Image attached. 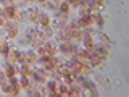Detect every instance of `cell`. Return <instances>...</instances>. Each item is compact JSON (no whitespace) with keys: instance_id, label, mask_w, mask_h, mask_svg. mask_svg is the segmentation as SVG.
<instances>
[{"instance_id":"7a4b0ae2","label":"cell","mask_w":129,"mask_h":97,"mask_svg":"<svg viewBox=\"0 0 129 97\" xmlns=\"http://www.w3.org/2000/svg\"><path fill=\"white\" fill-rule=\"evenodd\" d=\"M2 87H3V91H5L7 94H18V84H15V83H13V79H11V84L3 83V84H2Z\"/></svg>"},{"instance_id":"ba28073f","label":"cell","mask_w":129,"mask_h":97,"mask_svg":"<svg viewBox=\"0 0 129 97\" xmlns=\"http://www.w3.org/2000/svg\"><path fill=\"white\" fill-rule=\"evenodd\" d=\"M39 13H37V10H29L27 11V15H26V18L27 19H31V21H36V19H39Z\"/></svg>"},{"instance_id":"8fae6325","label":"cell","mask_w":129,"mask_h":97,"mask_svg":"<svg viewBox=\"0 0 129 97\" xmlns=\"http://www.w3.org/2000/svg\"><path fill=\"white\" fill-rule=\"evenodd\" d=\"M7 55H8V63H15V60L18 58L13 50H8V52H7Z\"/></svg>"},{"instance_id":"e0dca14e","label":"cell","mask_w":129,"mask_h":97,"mask_svg":"<svg viewBox=\"0 0 129 97\" xmlns=\"http://www.w3.org/2000/svg\"><path fill=\"white\" fill-rule=\"evenodd\" d=\"M21 86H23V87H27V79H26V78H24V79H23V83H21Z\"/></svg>"},{"instance_id":"4fadbf2b","label":"cell","mask_w":129,"mask_h":97,"mask_svg":"<svg viewBox=\"0 0 129 97\" xmlns=\"http://www.w3.org/2000/svg\"><path fill=\"white\" fill-rule=\"evenodd\" d=\"M39 19H40V24H42L44 28L48 26V18H47V16H39Z\"/></svg>"},{"instance_id":"5b68a950","label":"cell","mask_w":129,"mask_h":97,"mask_svg":"<svg viewBox=\"0 0 129 97\" xmlns=\"http://www.w3.org/2000/svg\"><path fill=\"white\" fill-rule=\"evenodd\" d=\"M61 52H63V54H68V55L74 52V48H73V45H71L70 40H66V42H64L63 45H61Z\"/></svg>"},{"instance_id":"9c48e42d","label":"cell","mask_w":129,"mask_h":97,"mask_svg":"<svg viewBox=\"0 0 129 97\" xmlns=\"http://www.w3.org/2000/svg\"><path fill=\"white\" fill-rule=\"evenodd\" d=\"M34 79L39 81V83H44V81H45V71H36L34 73Z\"/></svg>"},{"instance_id":"9a60e30c","label":"cell","mask_w":129,"mask_h":97,"mask_svg":"<svg viewBox=\"0 0 129 97\" xmlns=\"http://www.w3.org/2000/svg\"><path fill=\"white\" fill-rule=\"evenodd\" d=\"M82 0H70V5H81Z\"/></svg>"},{"instance_id":"7c38bea8","label":"cell","mask_w":129,"mask_h":97,"mask_svg":"<svg viewBox=\"0 0 129 97\" xmlns=\"http://www.w3.org/2000/svg\"><path fill=\"white\" fill-rule=\"evenodd\" d=\"M68 10H70V3H61V5H60V11H61L63 15H66Z\"/></svg>"},{"instance_id":"6da1fadb","label":"cell","mask_w":129,"mask_h":97,"mask_svg":"<svg viewBox=\"0 0 129 97\" xmlns=\"http://www.w3.org/2000/svg\"><path fill=\"white\" fill-rule=\"evenodd\" d=\"M19 60H21L23 63H27V65H32L36 62V55L32 54V52H24L23 55H19Z\"/></svg>"},{"instance_id":"2e32d148","label":"cell","mask_w":129,"mask_h":97,"mask_svg":"<svg viewBox=\"0 0 129 97\" xmlns=\"http://www.w3.org/2000/svg\"><path fill=\"white\" fill-rule=\"evenodd\" d=\"M0 26H5V18L0 15Z\"/></svg>"},{"instance_id":"5bb4252c","label":"cell","mask_w":129,"mask_h":97,"mask_svg":"<svg viewBox=\"0 0 129 97\" xmlns=\"http://www.w3.org/2000/svg\"><path fill=\"white\" fill-rule=\"evenodd\" d=\"M8 36H10V37H15V36H16V28L15 26L8 28Z\"/></svg>"},{"instance_id":"30bf717a","label":"cell","mask_w":129,"mask_h":97,"mask_svg":"<svg viewBox=\"0 0 129 97\" xmlns=\"http://www.w3.org/2000/svg\"><path fill=\"white\" fill-rule=\"evenodd\" d=\"M5 13H7L8 18H16V10H15L13 7H8L7 10H5Z\"/></svg>"},{"instance_id":"277c9868","label":"cell","mask_w":129,"mask_h":97,"mask_svg":"<svg viewBox=\"0 0 129 97\" xmlns=\"http://www.w3.org/2000/svg\"><path fill=\"white\" fill-rule=\"evenodd\" d=\"M84 47H86L87 52H92V48H94V39H92L90 34L84 36Z\"/></svg>"},{"instance_id":"52a82bcc","label":"cell","mask_w":129,"mask_h":97,"mask_svg":"<svg viewBox=\"0 0 129 97\" xmlns=\"http://www.w3.org/2000/svg\"><path fill=\"white\" fill-rule=\"evenodd\" d=\"M32 73V68H31V65H27V63H24L23 65V68H21V75H23V78H27Z\"/></svg>"},{"instance_id":"8992f818","label":"cell","mask_w":129,"mask_h":97,"mask_svg":"<svg viewBox=\"0 0 129 97\" xmlns=\"http://www.w3.org/2000/svg\"><path fill=\"white\" fill-rule=\"evenodd\" d=\"M3 71H5V76H7V78L13 79V76H15V68L11 66V65H7V66L3 68Z\"/></svg>"},{"instance_id":"3957f363","label":"cell","mask_w":129,"mask_h":97,"mask_svg":"<svg viewBox=\"0 0 129 97\" xmlns=\"http://www.w3.org/2000/svg\"><path fill=\"white\" fill-rule=\"evenodd\" d=\"M60 87H61V86H60L56 81H52V83L48 84V91H50L48 94H50V95H60V92H58Z\"/></svg>"},{"instance_id":"ac0fdd59","label":"cell","mask_w":129,"mask_h":97,"mask_svg":"<svg viewBox=\"0 0 129 97\" xmlns=\"http://www.w3.org/2000/svg\"><path fill=\"white\" fill-rule=\"evenodd\" d=\"M37 2H40V3H44V2H45V0H37Z\"/></svg>"}]
</instances>
